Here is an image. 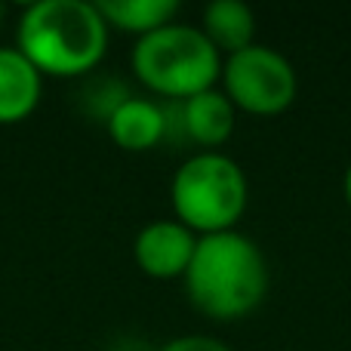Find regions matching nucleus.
Segmentation results:
<instances>
[{
	"label": "nucleus",
	"instance_id": "f257e3e1",
	"mask_svg": "<svg viewBox=\"0 0 351 351\" xmlns=\"http://www.w3.org/2000/svg\"><path fill=\"white\" fill-rule=\"evenodd\" d=\"M182 280L200 315L213 321H237L262 305L271 274L256 241L241 231H222L197 237L191 265Z\"/></svg>",
	"mask_w": 351,
	"mask_h": 351
},
{
	"label": "nucleus",
	"instance_id": "6e6552de",
	"mask_svg": "<svg viewBox=\"0 0 351 351\" xmlns=\"http://www.w3.org/2000/svg\"><path fill=\"white\" fill-rule=\"evenodd\" d=\"M43 93V74L16 47H0V123H19L34 114Z\"/></svg>",
	"mask_w": 351,
	"mask_h": 351
},
{
	"label": "nucleus",
	"instance_id": "f03ea898",
	"mask_svg": "<svg viewBox=\"0 0 351 351\" xmlns=\"http://www.w3.org/2000/svg\"><path fill=\"white\" fill-rule=\"evenodd\" d=\"M108 25L86 0H37L22 12L16 49L49 77L90 74L108 49Z\"/></svg>",
	"mask_w": 351,
	"mask_h": 351
},
{
	"label": "nucleus",
	"instance_id": "423d86ee",
	"mask_svg": "<svg viewBox=\"0 0 351 351\" xmlns=\"http://www.w3.org/2000/svg\"><path fill=\"white\" fill-rule=\"evenodd\" d=\"M194 247H197V234L194 231H188L176 219H158V222L145 225L136 234L133 259L139 265V271L148 274V278L176 280V278H185Z\"/></svg>",
	"mask_w": 351,
	"mask_h": 351
},
{
	"label": "nucleus",
	"instance_id": "39448f33",
	"mask_svg": "<svg viewBox=\"0 0 351 351\" xmlns=\"http://www.w3.org/2000/svg\"><path fill=\"white\" fill-rule=\"evenodd\" d=\"M222 84L228 102L256 117L287 111L299 90L293 65L278 49L262 47V43H253L222 62Z\"/></svg>",
	"mask_w": 351,
	"mask_h": 351
},
{
	"label": "nucleus",
	"instance_id": "0eeeda50",
	"mask_svg": "<svg viewBox=\"0 0 351 351\" xmlns=\"http://www.w3.org/2000/svg\"><path fill=\"white\" fill-rule=\"evenodd\" d=\"M179 130L188 142L204 148H219L234 133V105L219 90H206L179 102Z\"/></svg>",
	"mask_w": 351,
	"mask_h": 351
},
{
	"label": "nucleus",
	"instance_id": "ddd939ff",
	"mask_svg": "<svg viewBox=\"0 0 351 351\" xmlns=\"http://www.w3.org/2000/svg\"><path fill=\"white\" fill-rule=\"evenodd\" d=\"M346 200H348V206H351V167H348V173H346Z\"/></svg>",
	"mask_w": 351,
	"mask_h": 351
},
{
	"label": "nucleus",
	"instance_id": "4468645a",
	"mask_svg": "<svg viewBox=\"0 0 351 351\" xmlns=\"http://www.w3.org/2000/svg\"><path fill=\"white\" fill-rule=\"evenodd\" d=\"M0 19H3V6H0Z\"/></svg>",
	"mask_w": 351,
	"mask_h": 351
},
{
	"label": "nucleus",
	"instance_id": "7ed1b4c3",
	"mask_svg": "<svg viewBox=\"0 0 351 351\" xmlns=\"http://www.w3.org/2000/svg\"><path fill=\"white\" fill-rule=\"evenodd\" d=\"M133 74L154 96L185 102L213 90L222 77V56L194 25H167L133 47Z\"/></svg>",
	"mask_w": 351,
	"mask_h": 351
},
{
	"label": "nucleus",
	"instance_id": "f8f14e48",
	"mask_svg": "<svg viewBox=\"0 0 351 351\" xmlns=\"http://www.w3.org/2000/svg\"><path fill=\"white\" fill-rule=\"evenodd\" d=\"M160 351H231L225 342L213 339V336H179V339L167 342Z\"/></svg>",
	"mask_w": 351,
	"mask_h": 351
},
{
	"label": "nucleus",
	"instance_id": "1a4fd4ad",
	"mask_svg": "<svg viewBox=\"0 0 351 351\" xmlns=\"http://www.w3.org/2000/svg\"><path fill=\"white\" fill-rule=\"evenodd\" d=\"M108 136L123 152H148L167 139V111L152 99L130 96L105 121Z\"/></svg>",
	"mask_w": 351,
	"mask_h": 351
},
{
	"label": "nucleus",
	"instance_id": "9b49d317",
	"mask_svg": "<svg viewBox=\"0 0 351 351\" xmlns=\"http://www.w3.org/2000/svg\"><path fill=\"white\" fill-rule=\"evenodd\" d=\"M96 10L108 28L130 31L136 37L154 34L179 16L176 0H99Z\"/></svg>",
	"mask_w": 351,
	"mask_h": 351
},
{
	"label": "nucleus",
	"instance_id": "20e7f679",
	"mask_svg": "<svg viewBox=\"0 0 351 351\" xmlns=\"http://www.w3.org/2000/svg\"><path fill=\"white\" fill-rule=\"evenodd\" d=\"M176 222L200 237L234 231L250 204V185L243 170L219 152H200L188 158L170 185Z\"/></svg>",
	"mask_w": 351,
	"mask_h": 351
},
{
	"label": "nucleus",
	"instance_id": "9d476101",
	"mask_svg": "<svg viewBox=\"0 0 351 351\" xmlns=\"http://www.w3.org/2000/svg\"><path fill=\"white\" fill-rule=\"evenodd\" d=\"M204 37L216 47L219 56H234L241 49L253 47L256 34V16L247 3L241 0H216L204 10Z\"/></svg>",
	"mask_w": 351,
	"mask_h": 351
}]
</instances>
